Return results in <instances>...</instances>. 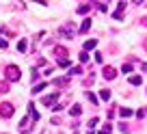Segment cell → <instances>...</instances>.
<instances>
[{
    "mask_svg": "<svg viewBox=\"0 0 147 134\" xmlns=\"http://www.w3.org/2000/svg\"><path fill=\"white\" fill-rule=\"evenodd\" d=\"M89 130H93V128H95V125H97V117H93V119H89Z\"/></svg>",
    "mask_w": 147,
    "mask_h": 134,
    "instance_id": "cb8c5ba5",
    "label": "cell"
},
{
    "mask_svg": "<svg viewBox=\"0 0 147 134\" xmlns=\"http://www.w3.org/2000/svg\"><path fill=\"white\" fill-rule=\"evenodd\" d=\"M121 71H123V74H130V71H132V65H130V63H123V67H121Z\"/></svg>",
    "mask_w": 147,
    "mask_h": 134,
    "instance_id": "7402d4cb",
    "label": "cell"
},
{
    "mask_svg": "<svg viewBox=\"0 0 147 134\" xmlns=\"http://www.w3.org/2000/svg\"><path fill=\"white\" fill-rule=\"evenodd\" d=\"M95 61L97 63H104V54H102V52H95Z\"/></svg>",
    "mask_w": 147,
    "mask_h": 134,
    "instance_id": "d4e9b609",
    "label": "cell"
},
{
    "mask_svg": "<svg viewBox=\"0 0 147 134\" xmlns=\"http://www.w3.org/2000/svg\"><path fill=\"white\" fill-rule=\"evenodd\" d=\"M97 46V41H95V39H87V41H84V50H93V48H95Z\"/></svg>",
    "mask_w": 147,
    "mask_h": 134,
    "instance_id": "8fae6325",
    "label": "cell"
},
{
    "mask_svg": "<svg viewBox=\"0 0 147 134\" xmlns=\"http://www.w3.org/2000/svg\"><path fill=\"white\" fill-rule=\"evenodd\" d=\"M5 78L9 82H18L20 80V67L18 65H7L5 67Z\"/></svg>",
    "mask_w": 147,
    "mask_h": 134,
    "instance_id": "6da1fadb",
    "label": "cell"
},
{
    "mask_svg": "<svg viewBox=\"0 0 147 134\" xmlns=\"http://www.w3.org/2000/svg\"><path fill=\"white\" fill-rule=\"evenodd\" d=\"M102 76H104L106 80H115L117 69H115V67H108V65H106V67H104V71H102Z\"/></svg>",
    "mask_w": 147,
    "mask_h": 134,
    "instance_id": "5b68a950",
    "label": "cell"
},
{
    "mask_svg": "<svg viewBox=\"0 0 147 134\" xmlns=\"http://www.w3.org/2000/svg\"><path fill=\"white\" fill-rule=\"evenodd\" d=\"M67 82H69V76H65V78H56L54 80V87H65Z\"/></svg>",
    "mask_w": 147,
    "mask_h": 134,
    "instance_id": "4fadbf2b",
    "label": "cell"
},
{
    "mask_svg": "<svg viewBox=\"0 0 147 134\" xmlns=\"http://www.w3.org/2000/svg\"><path fill=\"white\" fill-rule=\"evenodd\" d=\"M9 91H11L9 82H2V80H0V93H9Z\"/></svg>",
    "mask_w": 147,
    "mask_h": 134,
    "instance_id": "ac0fdd59",
    "label": "cell"
},
{
    "mask_svg": "<svg viewBox=\"0 0 147 134\" xmlns=\"http://www.w3.org/2000/svg\"><path fill=\"white\" fill-rule=\"evenodd\" d=\"M119 115L128 119V117H132V108H119Z\"/></svg>",
    "mask_w": 147,
    "mask_h": 134,
    "instance_id": "e0dca14e",
    "label": "cell"
},
{
    "mask_svg": "<svg viewBox=\"0 0 147 134\" xmlns=\"http://www.w3.org/2000/svg\"><path fill=\"white\" fill-rule=\"evenodd\" d=\"M43 89H46V82H39V84H35V87H32V95H37V93H39V91H43Z\"/></svg>",
    "mask_w": 147,
    "mask_h": 134,
    "instance_id": "9a60e30c",
    "label": "cell"
},
{
    "mask_svg": "<svg viewBox=\"0 0 147 134\" xmlns=\"http://www.w3.org/2000/svg\"><path fill=\"white\" fill-rule=\"evenodd\" d=\"M100 97H102V100H110V91H108V89H102V91H100Z\"/></svg>",
    "mask_w": 147,
    "mask_h": 134,
    "instance_id": "d6986e66",
    "label": "cell"
},
{
    "mask_svg": "<svg viewBox=\"0 0 147 134\" xmlns=\"http://www.w3.org/2000/svg\"><path fill=\"white\" fill-rule=\"evenodd\" d=\"M56 100H59V91H56V93H52V95H48V97H43V100H41V104H43V106H54V104H56Z\"/></svg>",
    "mask_w": 147,
    "mask_h": 134,
    "instance_id": "277c9868",
    "label": "cell"
},
{
    "mask_svg": "<svg viewBox=\"0 0 147 134\" xmlns=\"http://www.w3.org/2000/svg\"><path fill=\"white\" fill-rule=\"evenodd\" d=\"M54 56H59V61H63V59H67V50H65L63 46H54Z\"/></svg>",
    "mask_w": 147,
    "mask_h": 134,
    "instance_id": "8992f818",
    "label": "cell"
},
{
    "mask_svg": "<svg viewBox=\"0 0 147 134\" xmlns=\"http://www.w3.org/2000/svg\"><path fill=\"white\" fill-rule=\"evenodd\" d=\"M59 35H63L65 39H74V37H76V26H74V22L63 24V26L59 28Z\"/></svg>",
    "mask_w": 147,
    "mask_h": 134,
    "instance_id": "7a4b0ae2",
    "label": "cell"
},
{
    "mask_svg": "<svg viewBox=\"0 0 147 134\" xmlns=\"http://www.w3.org/2000/svg\"><path fill=\"white\" fill-rule=\"evenodd\" d=\"M91 11V5H80L78 9H76V13H80V15H84V13H89Z\"/></svg>",
    "mask_w": 147,
    "mask_h": 134,
    "instance_id": "7c38bea8",
    "label": "cell"
},
{
    "mask_svg": "<svg viewBox=\"0 0 147 134\" xmlns=\"http://www.w3.org/2000/svg\"><path fill=\"white\" fill-rule=\"evenodd\" d=\"M87 100H89V102H91V104H97V97H95V95H93V93H91V91H89V93H87Z\"/></svg>",
    "mask_w": 147,
    "mask_h": 134,
    "instance_id": "603a6c76",
    "label": "cell"
},
{
    "mask_svg": "<svg viewBox=\"0 0 147 134\" xmlns=\"http://www.w3.org/2000/svg\"><path fill=\"white\" fill-rule=\"evenodd\" d=\"M143 48H145V52H147V39H143Z\"/></svg>",
    "mask_w": 147,
    "mask_h": 134,
    "instance_id": "f1b7e54d",
    "label": "cell"
},
{
    "mask_svg": "<svg viewBox=\"0 0 147 134\" xmlns=\"http://www.w3.org/2000/svg\"><path fill=\"white\" fill-rule=\"evenodd\" d=\"M136 117H141V119H143V117H145V110H143V108H138V110H136Z\"/></svg>",
    "mask_w": 147,
    "mask_h": 134,
    "instance_id": "4316f807",
    "label": "cell"
},
{
    "mask_svg": "<svg viewBox=\"0 0 147 134\" xmlns=\"http://www.w3.org/2000/svg\"><path fill=\"white\" fill-rule=\"evenodd\" d=\"M80 74H82V67H80V65H78V67H71V69H69V78H74V76H80Z\"/></svg>",
    "mask_w": 147,
    "mask_h": 134,
    "instance_id": "30bf717a",
    "label": "cell"
},
{
    "mask_svg": "<svg viewBox=\"0 0 147 134\" xmlns=\"http://www.w3.org/2000/svg\"><path fill=\"white\" fill-rule=\"evenodd\" d=\"M80 112H82V106H80V104H74V106L69 108V115H71V117H78Z\"/></svg>",
    "mask_w": 147,
    "mask_h": 134,
    "instance_id": "ba28073f",
    "label": "cell"
},
{
    "mask_svg": "<svg viewBox=\"0 0 147 134\" xmlns=\"http://www.w3.org/2000/svg\"><path fill=\"white\" fill-rule=\"evenodd\" d=\"M91 24H93V20H91V18H87V20L82 22V26H80V32H87L89 28H91Z\"/></svg>",
    "mask_w": 147,
    "mask_h": 134,
    "instance_id": "9c48e42d",
    "label": "cell"
},
{
    "mask_svg": "<svg viewBox=\"0 0 147 134\" xmlns=\"http://www.w3.org/2000/svg\"><path fill=\"white\" fill-rule=\"evenodd\" d=\"M110 132H113V125H110V123H106L104 128H102V132H100V134H110Z\"/></svg>",
    "mask_w": 147,
    "mask_h": 134,
    "instance_id": "44dd1931",
    "label": "cell"
},
{
    "mask_svg": "<svg viewBox=\"0 0 147 134\" xmlns=\"http://www.w3.org/2000/svg\"><path fill=\"white\" fill-rule=\"evenodd\" d=\"M141 82H143V76H130V84L136 87V84H141Z\"/></svg>",
    "mask_w": 147,
    "mask_h": 134,
    "instance_id": "2e32d148",
    "label": "cell"
},
{
    "mask_svg": "<svg viewBox=\"0 0 147 134\" xmlns=\"http://www.w3.org/2000/svg\"><path fill=\"white\" fill-rule=\"evenodd\" d=\"M18 50L20 52H26L28 50V41H26V39H20V41H18Z\"/></svg>",
    "mask_w": 147,
    "mask_h": 134,
    "instance_id": "5bb4252c",
    "label": "cell"
},
{
    "mask_svg": "<svg viewBox=\"0 0 147 134\" xmlns=\"http://www.w3.org/2000/svg\"><path fill=\"white\" fill-rule=\"evenodd\" d=\"M7 46H9V43H7V39L2 37V39H0V48H5V50H7Z\"/></svg>",
    "mask_w": 147,
    "mask_h": 134,
    "instance_id": "484cf974",
    "label": "cell"
},
{
    "mask_svg": "<svg viewBox=\"0 0 147 134\" xmlns=\"http://www.w3.org/2000/svg\"><path fill=\"white\" fill-rule=\"evenodd\" d=\"M13 112H15L13 104H9V102L0 104V117H2V119H9V117H13Z\"/></svg>",
    "mask_w": 147,
    "mask_h": 134,
    "instance_id": "3957f363",
    "label": "cell"
},
{
    "mask_svg": "<svg viewBox=\"0 0 147 134\" xmlns=\"http://www.w3.org/2000/svg\"><path fill=\"white\" fill-rule=\"evenodd\" d=\"M141 69H143V71H147V63H141Z\"/></svg>",
    "mask_w": 147,
    "mask_h": 134,
    "instance_id": "83f0119b",
    "label": "cell"
},
{
    "mask_svg": "<svg viewBox=\"0 0 147 134\" xmlns=\"http://www.w3.org/2000/svg\"><path fill=\"white\" fill-rule=\"evenodd\" d=\"M89 134H93V130H89Z\"/></svg>",
    "mask_w": 147,
    "mask_h": 134,
    "instance_id": "f546056e",
    "label": "cell"
},
{
    "mask_svg": "<svg viewBox=\"0 0 147 134\" xmlns=\"http://www.w3.org/2000/svg\"><path fill=\"white\" fill-rule=\"evenodd\" d=\"M28 112H30V119L32 121H39V119H41L39 112H37V108H35V104H28Z\"/></svg>",
    "mask_w": 147,
    "mask_h": 134,
    "instance_id": "52a82bcc",
    "label": "cell"
},
{
    "mask_svg": "<svg viewBox=\"0 0 147 134\" xmlns=\"http://www.w3.org/2000/svg\"><path fill=\"white\" fill-rule=\"evenodd\" d=\"M78 59H80V63H87V61H89V54H87V50H82V52H80V56H78Z\"/></svg>",
    "mask_w": 147,
    "mask_h": 134,
    "instance_id": "ffe728a7",
    "label": "cell"
}]
</instances>
